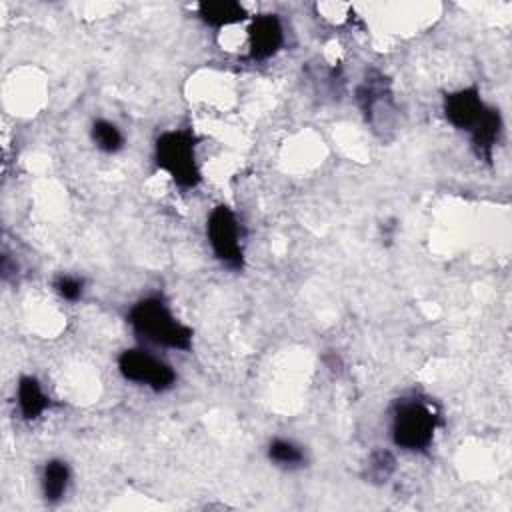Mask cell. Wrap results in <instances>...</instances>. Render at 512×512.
Masks as SVG:
<instances>
[{"instance_id":"cell-10","label":"cell","mask_w":512,"mask_h":512,"mask_svg":"<svg viewBox=\"0 0 512 512\" xmlns=\"http://www.w3.org/2000/svg\"><path fill=\"white\" fill-rule=\"evenodd\" d=\"M72 482L70 464L64 458H48L40 472V494L46 504H58L68 494Z\"/></svg>"},{"instance_id":"cell-15","label":"cell","mask_w":512,"mask_h":512,"mask_svg":"<svg viewBox=\"0 0 512 512\" xmlns=\"http://www.w3.org/2000/svg\"><path fill=\"white\" fill-rule=\"evenodd\" d=\"M52 290L66 302L82 300L86 292V280L78 274H56L52 280Z\"/></svg>"},{"instance_id":"cell-11","label":"cell","mask_w":512,"mask_h":512,"mask_svg":"<svg viewBox=\"0 0 512 512\" xmlns=\"http://www.w3.org/2000/svg\"><path fill=\"white\" fill-rule=\"evenodd\" d=\"M198 18L210 28H226L246 22L250 16L238 0H206L198 4Z\"/></svg>"},{"instance_id":"cell-1","label":"cell","mask_w":512,"mask_h":512,"mask_svg":"<svg viewBox=\"0 0 512 512\" xmlns=\"http://www.w3.org/2000/svg\"><path fill=\"white\" fill-rule=\"evenodd\" d=\"M442 114L452 128L468 134L476 158L490 164L504 122L500 110L482 98L478 86L472 84L446 92L442 98Z\"/></svg>"},{"instance_id":"cell-12","label":"cell","mask_w":512,"mask_h":512,"mask_svg":"<svg viewBox=\"0 0 512 512\" xmlns=\"http://www.w3.org/2000/svg\"><path fill=\"white\" fill-rule=\"evenodd\" d=\"M266 456L268 460L282 470L294 472L306 466L308 456L304 446H300L298 442H294L292 438H284V436H274L268 446H266Z\"/></svg>"},{"instance_id":"cell-4","label":"cell","mask_w":512,"mask_h":512,"mask_svg":"<svg viewBox=\"0 0 512 512\" xmlns=\"http://www.w3.org/2000/svg\"><path fill=\"white\" fill-rule=\"evenodd\" d=\"M198 138L192 128H170L156 136L152 160L154 166L168 174L180 190H196L202 182L198 164Z\"/></svg>"},{"instance_id":"cell-5","label":"cell","mask_w":512,"mask_h":512,"mask_svg":"<svg viewBox=\"0 0 512 512\" xmlns=\"http://www.w3.org/2000/svg\"><path fill=\"white\" fill-rule=\"evenodd\" d=\"M206 240L214 258L228 270L244 268L242 226L228 204H216L206 216Z\"/></svg>"},{"instance_id":"cell-7","label":"cell","mask_w":512,"mask_h":512,"mask_svg":"<svg viewBox=\"0 0 512 512\" xmlns=\"http://www.w3.org/2000/svg\"><path fill=\"white\" fill-rule=\"evenodd\" d=\"M284 46V26L276 14H258L248 26V56L268 60Z\"/></svg>"},{"instance_id":"cell-9","label":"cell","mask_w":512,"mask_h":512,"mask_svg":"<svg viewBox=\"0 0 512 512\" xmlns=\"http://www.w3.org/2000/svg\"><path fill=\"white\" fill-rule=\"evenodd\" d=\"M16 406H18L22 420H26V422H36L46 414V410L50 408V398H48L42 382L36 376L24 374L18 378Z\"/></svg>"},{"instance_id":"cell-3","label":"cell","mask_w":512,"mask_h":512,"mask_svg":"<svg viewBox=\"0 0 512 512\" xmlns=\"http://www.w3.org/2000/svg\"><path fill=\"white\" fill-rule=\"evenodd\" d=\"M442 416L430 398L410 394L398 398L390 408V440L404 452H426Z\"/></svg>"},{"instance_id":"cell-13","label":"cell","mask_w":512,"mask_h":512,"mask_svg":"<svg viewBox=\"0 0 512 512\" xmlns=\"http://www.w3.org/2000/svg\"><path fill=\"white\" fill-rule=\"evenodd\" d=\"M90 140L104 154H118L126 142L122 130L106 118H96L90 124Z\"/></svg>"},{"instance_id":"cell-6","label":"cell","mask_w":512,"mask_h":512,"mask_svg":"<svg viewBox=\"0 0 512 512\" xmlns=\"http://www.w3.org/2000/svg\"><path fill=\"white\" fill-rule=\"evenodd\" d=\"M116 366L126 382L148 388L156 394L172 390L178 380L172 364L142 346L122 350L116 358Z\"/></svg>"},{"instance_id":"cell-2","label":"cell","mask_w":512,"mask_h":512,"mask_svg":"<svg viewBox=\"0 0 512 512\" xmlns=\"http://www.w3.org/2000/svg\"><path fill=\"white\" fill-rule=\"evenodd\" d=\"M132 332L154 346L188 352L192 348L194 330L180 322L170 304L160 294H148L136 300L126 314Z\"/></svg>"},{"instance_id":"cell-14","label":"cell","mask_w":512,"mask_h":512,"mask_svg":"<svg viewBox=\"0 0 512 512\" xmlns=\"http://www.w3.org/2000/svg\"><path fill=\"white\" fill-rule=\"evenodd\" d=\"M396 472V456L386 448H376L364 462L362 476L370 484H386Z\"/></svg>"},{"instance_id":"cell-8","label":"cell","mask_w":512,"mask_h":512,"mask_svg":"<svg viewBox=\"0 0 512 512\" xmlns=\"http://www.w3.org/2000/svg\"><path fill=\"white\" fill-rule=\"evenodd\" d=\"M356 102L362 110L366 122L376 126V120L392 110V90L390 80L380 74L372 72L368 74L358 86H356Z\"/></svg>"}]
</instances>
